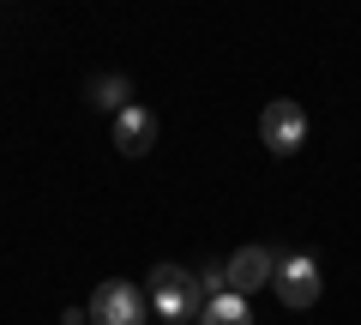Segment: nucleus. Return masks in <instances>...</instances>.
<instances>
[{
	"label": "nucleus",
	"instance_id": "nucleus-1",
	"mask_svg": "<svg viewBox=\"0 0 361 325\" xmlns=\"http://www.w3.org/2000/svg\"><path fill=\"white\" fill-rule=\"evenodd\" d=\"M145 301L157 307V319L169 325H193L199 313H205V295H199V277L187 271V265H157L151 283H145Z\"/></svg>",
	"mask_w": 361,
	"mask_h": 325
},
{
	"label": "nucleus",
	"instance_id": "nucleus-2",
	"mask_svg": "<svg viewBox=\"0 0 361 325\" xmlns=\"http://www.w3.org/2000/svg\"><path fill=\"white\" fill-rule=\"evenodd\" d=\"M90 325H145L151 319V301H145V289H133L127 277H109V283L90 289Z\"/></svg>",
	"mask_w": 361,
	"mask_h": 325
},
{
	"label": "nucleus",
	"instance_id": "nucleus-3",
	"mask_svg": "<svg viewBox=\"0 0 361 325\" xmlns=\"http://www.w3.org/2000/svg\"><path fill=\"white\" fill-rule=\"evenodd\" d=\"M259 139H265L271 157H295L307 145V109L295 97H277V103L259 109Z\"/></svg>",
	"mask_w": 361,
	"mask_h": 325
},
{
	"label": "nucleus",
	"instance_id": "nucleus-4",
	"mask_svg": "<svg viewBox=\"0 0 361 325\" xmlns=\"http://www.w3.org/2000/svg\"><path fill=\"white\" fill-rule=\"evenodd\" d=\"M271 289H277V301H283L289 313H307L313 301H319V259H313V253L277 259V277H271Z\"/></svg>",
	"mask_w": 361,
	"mask_h": 325
},
{
	"label": "nucleus",
	"instance_id": "nucleus-5",
	"mask_svg": "<svg viewBox=\"0 0 361 325\" xmlns=\"http://www.w3.org/2000/svg\"><path fill=\"white\" fill-rule=\"evenodd\" d=\"M223 265H229V295H253V289H265L271 277H277V253H271V247H259V241L235 247Z\"/></svg>",
	"mask_w": 361,
	"mask_h": 325
},
{
	"label": "nucleus",
	"instance_id": "nucleus-6",
	"mask_svg": "<svg viewBox=\"0 0 361 325\" xmlns=\"http://www.w3.org/2000/svg\"><path fill=\"white\" fill-rule=\"evenodd\" d=\"M109 133H115V151L121 157H145V151H157V115L151 109H121L115 121H109Z\"/></svg>",
	"mask_w": 361,
	"mask_h": 325
},
{
	"label": "nucleus",
	"instance_id": "nucleus-7",
	"mask_svg": "<svg viewBox=\"0 0 361 325\" xmlns=\"http://www.w3.org/2000/svg\"><path fill=\"white\" fill-rule=\"evenodd\" d=\"M85 103L103 109V115L115 121L121 109H133V78H127V73H97V78L85 85Z\"/></svg>",
	"mask_w": 361,
	"mask_h": 325
},
{
	"label": "nucleus",
	"instance_id": "nucleus-8",
	"mask_svg": "<svg viewBox=\"0 0 361 325\" xmlns=\"http://www.w3.org/2000/svg\"><path fill=\"white\" fill-rule=\"evenodd\" d=\"M199 325H253V307H247V295H217V301H205Z\"/></svg>",
	"mask_w": 361,
	"mask_h": 325
}]
</instances>
